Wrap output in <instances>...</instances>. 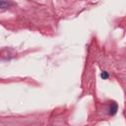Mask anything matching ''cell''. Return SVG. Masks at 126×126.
Listing matches in <instances>:
<instances>
[{"label":"cell","instance_id":"6da1fadb","mask_svg":"<svg viewBox=\"0 0 126 126\" xmlns=\"http://www.w3.org/2000/svg\"><path fill=\"white\" fill-rule=\"evenodd\" d=\"M116 112H117V104H116L115 102H113V103L110 105V107H109L108 113H109L110 115H114Z\"/></svg>","mask_w":126,"mask_h":126},{"label":"cell","instance_id":"7a4b0ae2","mask_svg":"<svg viewBox=\"0 0 126 126\" xmlns=\"http://www.w3.org/2000/svg\"><path fill=\"white\" fill-rule=\"evenodd\" d=\"M11 3L10 2H5V1H1L0 2V7L2 8V9H5V8H7L9 5H10Z\"/></svg>","mask_w":126,"mask_h":126},{"label":"cell","instance_id":"3957f363","mask_svg":"<svg viewBox=\"0 0 126 126\" xmlns=\"http://www.w3.org/2000/svg\"><path fill=\"white\" fill-rule=\"evenodd\" d=\"M100 77H101L103 80H106V79H108V77H109V74H108L106 71H102V73L100 74Z\"/></svg>","mask_w":126,"mask_h":126}]
</instances>
